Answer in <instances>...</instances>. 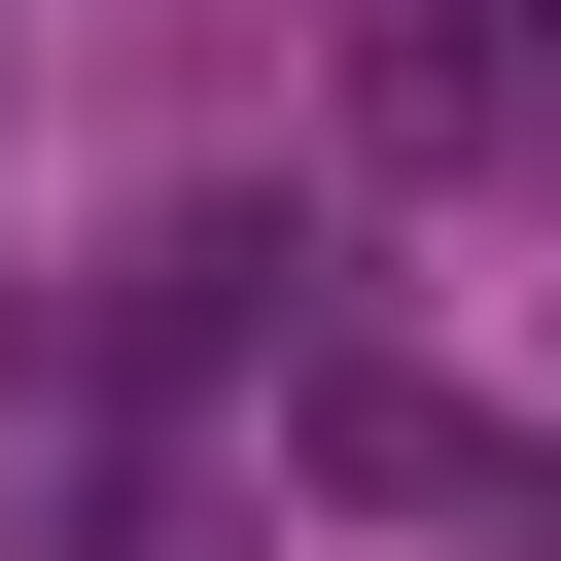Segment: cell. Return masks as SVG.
I'll return each mask as SVG.
<instances>
[{
	"instance_id": "cell-2",
	"label": "cell",
	"mask_w": 561,
	"mask_h": 561,
	"mask_svg": "<svg viewBox=\"0 0 561 561\" xmlns=\"http://www.w3.org/2000/svg\"><path fill=\"white\" fill-rule=\"evenodd\" d=\"M526 105H561V70H526V0H386V35H351V140H386V175H491Z\"/></svg>"
},
{
	"instance_id": "cell-1",
	"label": "cell",
	"mask_w": 561,
	"mask_h": 561,
	"mask_svg": "<svg viewBox=\"0 0 561 561\" xmlns=\"http://www.w3.org/2000/svg\"><path fill=\"white\" fill-rule=\"evenodd\" d=\"M280 456H316L351 526H491V561H561V421H456L421 351H316V386H280Z\"/></svg>"
}]
</instances>
